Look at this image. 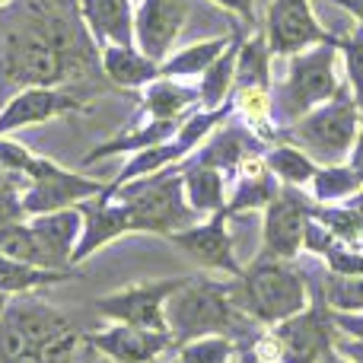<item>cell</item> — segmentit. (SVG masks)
I'll use <instances>...</instances> for the list:
<instances>
[{
  "mask_svg": "<svg viewBox=\"0 0 363 363\" xmlns=\"http://www.w3.org/2000/svg\"><path fill=\"white\" fill-rule=\"evenodd\" d=\"M191 277H163V281H147L125 287L118 294H108L102 300H96V313L102 319L125 322V325H140L153 328V332H169L166 322V303L169 296L182 290Z\"/></svg>",
  "mask_w": 363,
  "mask_h": 363,
  "instance_id": "ba28073f",
  "label": "cell"
},
{
  "mask_svg": "<svg viewBox=\"0 0 363 363\" xmlns=\"http://www.w3.org/2000/svg\"><path fill=\"white\" fill-rule=\"evenodd\" d=\"M182 121L179 118H150L140 131H131V134H118V138L106 140L102 147H96L93 153H86L83 166L96 163V160H106V157H115V153H138V150H147V147H157V144H166L179 134Z\"/></svg>",
  "mask_w": 363,
  "mask_h": 363,
  "instance_id": "cb8c5ba5",
  "label": "cell"
},
{
  "mask_svg": "<svg viewBox=\"0 0 363 363\" xmlns=\"http://www.w3.org/2000/svg\"><path fill=\"white\" fill-rule=\"evenodd\" d=\"M309 0H274L268 10V45L271 55H300L319 42H328Z\"/></svg>",
  "mask_w": 363,
  "mask_h": 363,
  "instance_id": "8fae6325",
  "label": "cell"
},
{
  "mask_svg": "<svg viewBox=\"0 0 363 363\" xmlns=\"http://www.w3.org/2000/svg\"><path fill=\"white\" fill-rule=\"evenodd\" d=\"M67 57L51 42L38 19L19 29H6L0 38V89L57 86L67 80Z\"/></svg>",
  "mask_w": 363,
  "mask_h": 363,
  "instance_id": "3957f363",
  "label": "cell"
},
{
  "mask_svg": "<svg viewBox=\"0 0 363 363\" xmlns=\"http://www.w3.org/2000/svg\"><path fill=\"white\" fill-rule=\"evenodd\" d=\"M213 4L226 6V10L239 13L245 23H255V0H213Z\"/></svg>",
  "mask_w": 363,
  "mask_h": 363,
  "instance_id": "ab89813d",
  "label": "cell"
},
{
  "mask_svg": "<svg viewBox=\"0 0 363 363\" xmlns=\"http://www.w3.org/2000/svg\"><path fill=\"white\" fill-rule=\"evenodd\" d=\"M239 48H242V32H233V42L211 67L201 74V106L204 108H220L230 99V89L236 83V61H239Z\"/></svg>",
  "mask_w": 363,
  "mask_h": 363,
  "instance_id": "d4e9b609",
  "label": "cell"
},
{
  "mask_svg": "<svg viewBox=\"0 0 363 363\" xmlns=\"http://www.w3.org/2000/svg\"><path fill=\"white\" fill-rule=\"evenodd\" d=\"M351 169L363 179V106H360V134H357V144H354V153H351Z\"/></svg>",
  "mask_w": 363,
  "mask_h": 363,
  "instance_id": "60d3db41",
  "label": "cell"
},
{
  "mask_svg": "<svg viewBox=\"0 0 363 363\" xmlns=\"http://www.w3.org/2000/svg\"><path fill=\"white\" fill-rule=\"evenodd\" d=\"M185 169V198L191 204L194 213H217L226 207L223 201V172L220 169H207V166H188Z\"/></svg>",
  "mask_w": 363,
  "mask_h": 363,
  "instance_id": "83f0119b",
  "label": "cell"
},
{
  "mask_svg": "<svg viewBox=\"0 0 363 363\" xmlns=\"http://www.w3.org/2000/svg\"><path fill=\"white\" fill-rule=\"evenodd\" d=\"M325 306L328 303L322 296L313 309H303L294 319L274 325L271 338L277 341V357H281V363H319L332 351L335 319Z\"/></svg>",
  "mask_w": 363,
  "mask_h": 363,
  "instance_id": "9c48e42d",
  "label": "cell"
},
{
  "mask_svg": "<svg viewBox=\"0 0 363 363\" xmlns=\"http://www.w3.org/2000/svg\"><path fill=\"white\" fill-rule=\"evenodd\" d=\"M351 360H354V363H363V345L357 347V351H351Z\"/></svg>",
  "mask_w": 363,
  "mask_h": 363,
  "instance_id": "7dc6e473",
  "label": "cell"
},
{
  "mask_svg": "<svg viewBox=\"0 0 363 363\" xmlns=\"http://www.w3.org/2000/svg\"><path fill=\"white\" fill-rule=\"evenodd\" d=\"M4 185H23V188H29V179L19 176V172H6L4 166H0V188H4Z\"/></svg>",
  "mask_w": 363,
  "mask_h": 363,
  "instance_id": "b9f144b4",
  "label": "cell"
},
{
  "mask_svg": "<svg viewBox=\"0 0 363 363\" xmlns=\"http://www.w3.org/2000/svg\"><path fill=\"white\" fill-rule=\"evenodd\" d=\"M32 230L38 233L45 245H48L51 258H55L57 268H70L74 264V252L80 245V236H83V211L80 207H64V211H55V213H38V217L29 220Z\"/></svg>",
  "mask_w": 363,
  "mask_h": 363,
  "instance_id": "d6986e66",
  "label": "cell"
},
{
  "mask_svg": "<svg viewBox=\"0 0 363 363\" xmlns=\"http://www.w3.org/2000/svg\"><path fill=\"white\" fill-rule=\"evenodd\" d=\"M271 45L268 35H252L249 42H242L236 61V89H268L271 86Z\"/></svg>",
  "mask_w": 363,
  "mask_h": 363,
  "instance_id": "f1b7e54d",
  "label": "cell"
},
{
  "mask_svg": "<svg viewBox=\"0 0 363 363\" xmlns=\"http://www.w3.org/2000/svg\"><path fill=\"white\" fill-rule=\"evenodd\" d=\"M332 319H335V328H341L357 345H363V313H335L332 309Z\"/></svg>",
  "mask_w": 363,
  "mask_h": 363,
  "instance_id": "f35d334b",
  "label": "cell"
},
{
  "mask_svg": "<svg viewBox=\"0 0 363 363\" xmlns=\"http://www.w3.org/2000/svg\"><path fill=\"white\" fill-rule=\"evenodd\" d=\"M108 194L128 207L134 233L172 236V233L194 223V211L185 198V169H182V163L169 166L163 172H153V176L131 179L118 188L108 185Z\"/></svg>",
  "mask_w": 363,
  "mask_h": 363,
  "instance_id": "6da1fadb",
  "label": "cell"
},
{
  "mask_svg": "<svg viewBox=\"0 0 363 363\" xmlns=\"http://www.w3.org/2000/svg\"><path fill=\"white\" fill-rule=\"evenodd\" d=\"M77 207L83 211L86 226H83L80 245H77V252H74V264H80L83 258H89L96 249L108 245L112 239L125 236V233H134L131 217H128V207L121 204V201H115L112 194H108V188L99 194V198L83 201V204H77Z\"/></svg>",
  "mask_w": 363,
  "mask_h": 363,
  "instance_id": "2e32d148",
  "label": "cell"
},
{
  "mask_svg": "<svg viewBox=\"0 0 363 363\" xmlns=\"http://www.w3.org/2000/svg\"><path fill=\"white\" fill-rule=\"evenodd\" d=\"M102 70L115 86L138 89L160 80V61L147 57L138 45H106L102 48Z\"/></svg>",
  "mask_w": 363,
  "mask_h": 363,
  "instance_id": "44dd1931",
  "label": "cell"
},
{
  "mask_svg": "<svg viewBox=\"0 0 363 363\" xmlns=\"http://www.w3.org/2000/svg\"><path fill=\"white\" fill-rule=\"evenodd\" d=\"M194 102H201V89L182 86L176 77H160L144 89V108L150 112V118H179Z\"/></svg>",
  "mask_w": 363,
  "mask_h": 363,
  "instance_id": "484cf974",
  "label": "cell"
},
{
  "mask_svg": "<svg viewBox=\"0 0 363 363\" xmlns=\"http://www.w3.org/2000/svg\"><path fill=\"white\" fill-rule=\"evenodd\" d=\"M242 309L233 303L230 284H217L207 277H191L166 303V322L176 338V347L204 335H233L239 328Z\"/></svg>",
  "mask_w": 363,
  "mask_h": 363,
  "instance_id": "277c9868",
  "label": "cell"
},
{
  "mask_svg": "<svg viewBox=\"0 0 363 363\" xmlns=\"http://www.w3.org/2000/svg\"><path fill=\"white\" fill-rule=\"evenodd\" d=\"M258 150H262L258 138H252L242 128H217V131L204 140V147L194 150L188 166H207V169L230 172V169H236V166H242L245 160H252Z\"/></svg>",
  "mask_w": 363,
  "mask_h": 363,
  "instance_id": "ffe728a7",
  "label": "cell"
},
{
  "mask_svg": "<svg viewBox=\"0 0 363 363\" xmlns=\"http://www.w3.org/2000/svg\"><path fill=\"white\" fill-rule=\"evenodd\" d=\"M335 51H338V42L328 38V42H319L294 55L287 83L271 99V115L277 112L281 121H300L313 108L335 99V93L341 89L338 77H335Z\"/></svg>",
  "mask_w": 363,
  "mask_h": 363,
  "instance_id": "8992f818",
  "label": "cell"
},
{
  "mask_svg": "<svg viewBox=\"0 0 363 363\" xmlns=\"http://www.w3.org/2000/svg\"><path fill=\"white\" fill-rule=\"evenodd\" d=\"M77 277H80V271H74V268H38V264L0 255V294L23 296V294H32V290L55 287V284H64V281H77Z\"/></svg>",
  "mask_w": 363,
  "mask_h": 363,
  "instance_id": "7402d4cb",
  "label": "cell"
},
{
  "mask_svg": "<svg viewBox=\"0 0 363 363\" xmlns=\"http://www.w3.org/2000/svg\"><path fill=\"white\" fill-rule=\"evenodd\" d=\"M176 363H179V360H176Z\"/></svg>",
  "mask_w": 363,
  "mask_h": 363,
  "instance_id": "681fc988",
  "label": "cell"
},
{
  "mask_svg": "<svg viewBox=\"0 0 363 363\" xmlns=\"http://www.w3.org/2000/svg\"><path fill=\"white\" fill-rule=\"evenodd\" d=\"M332 4H338V6H345L347 13H354L363 26V0H332Z\"/></svg>",
  "mask_w": 363,
  "mask_h": 363,
  "instance_id": "7bdbcfd3",
  "label": "cell"
},
{
  "mask_svg": "<svg viewBox=\"0 0 363 363\" xmlns=\"http://www.w3.org/2000/svg\"><path fill=\"white\" fill-rule=\"evenodd\" d=\"M226 217H230L226 211H217V213H211L207 223H191L185 230L172 233L169 239L191 262L204 264V268H217L230 277H239L242 268H239L236 255H233V239L226 233Z\"/></svg>",
  "mask_w": 363,
  "mask_h": 363,
  "instance_id": "4fadbf2b",
  "label": "cell"
},
{
  "mask_svg": "<svg viewBox=\"0 0 363 363\" xmlns=\"http://www.w3.org/2000/svg\"><path fill=\"white\" fill-rule=\"evenodd\" d=\"M89 341L112 363H157L160 354L176 347L172 332H153V328L125 325V322H115L106 332L89 335Z\"/></svg>",
  "mask_w": 363,
  "mask_h": 363,
  "instance_id": "9a60e30c",
  "label": "cell"
},
{
  "mask_svg": "<svg viewBox=\"0 0 363 363\" xmlns=\"http://www.w3.org/2000/svg\"><path fill=\"white\" fill-rule=\"evenodd\" d=\"M32 157H35V153H32L29 147H23L19 140H6L4 134H0V166H4L6 172H19V176H26Z\"/></svg>",
  "mask_w": 363,
  "mask_h": 363,
  "instance_id": "74e56055",
  "label": "cell"
},
{
  "mask_svg": "<svg viewBox=\"0 0 363 363\" xmlns=\"http://www.w3.org/2000/svg\"><path fill=\"white\" fill-rule=\"evenodd\" d=\"M338 48L345 51V64H347V77H351V86H354V99L363 106V26L354 35L347 38H335Z\"/></svg>",
  "mask_w": 363,
  "mask_h": 363,
  "instance_id": "d590c367",
  "label": "cell"
},
{
  "mask_svg": "<svg viewBox=\"0 0 363 363\" xmlns=\"http://www.w3.org/2000/svg\"><path fill=\"white\" fill-rule=\"evenodd\" d=\"M319 363H354V360L341 357V354H338V351H335V347H332V351H328V354H325V357H322Z\"/></svg>",
  "mask_w": 363,
  "mask_h": 363,
  "instance_id": "f6af8a7d",
  "label": "cell"
},
{
  "mask_svg": "<svg viewBox=\"0 0 363 363\" xmlns=\"http://www.w3.org/2000/svg\"><path fill=\"white\" fill-rule=\"evenodd\" d=\"M264 163H268V169L274 172L284 185H306V182H313L315 172H319L315 160L309 157V153H303L296 144H281V147H274V150H268L264 153Z\"/></svg>",
  "mask_w": 363,
  "mask_h": 363,
  "instance_id": "1f68e13d",
  "label": "cell"
},
{
  "mask_svg": "<svg viewBox=\"0 0 363 363\" xmlns=\"http://www.w3.org/2000/svg\"><path fill=\"white\" fill-rule=\"evenodd\" d=\"M322 296L335 313H363V274L328 271L322 277Z\"/></svg>",
  "mask_w": 363,
  "mask_h": 363,
  "instance_id": "d6a6232c",
  "label": "cell"
},
{
  "mask_svg": "<svg viewBox=\"0 0 363 363\" xmlns=\"http://www.w3.org/2000/svg\"><path fill=\"white\" fill-rule=\"evenodd\" d=\"M4 363H48V360L42 357V351H29V354H19V357L4 360Z\"/></svg>",
  "mask_w": 363,
  "mask_h": 363,
  "instance_id": "ee69618b",
  "label": "cell"
},
{
  "mask_svg": "<svg viewBox=\"0 0 363 363\" xmlns=\"http://www.w3.org/2000/svg\"><path fill=\"white\" fill-rule=\"evenodd\" d=\"M6 322H13V325L19 328V332L26 335V341H29L35 351H42L45 345H51V341L57 338V335L70 332V319L61 313V309H55L51 303H42V300H29V296H19V300H10L6 303V313H4Z\"/></svg>",
  "mask_w": 363,
  "mask_h": 363,
  "instance_id": "ac0fdd59",
  "label": "cell"
},
{
  "mask_svg": "<svg viewBox=\"0 0 363 363\" xmlns=\"http://www.w3.org/2000/svg\"><path fill=\"white\" fill-rule=\"evenodd\" d=\"M357 134H360V102L347 89H338L335 99H328L325 106L313 108L300 121H294L284 131V138L300 147L303 153H309L315 163L341 166V160L357 144Z\"/></svg>",
  "mask_w": 363,
  "mask_h": 363,
  "instance_id": "5b68a950",
  "label": "cell"
},
{
  "mask_svg": "<svg viewBox=\"0 0 363 363\" xmlns=\"http://www.w3.org/2000/svg\"><path fill=\"white\" fill-rule=\"evenodd\" d=\"M80 16L96 45H138L131 0H80Z\"/></svg>",
  "mask_w": 363,
  "mask_h": 363,
  "instance_id": "e0dca14e",
  "label": "cell"
},
{
  "mask_svg": "<svg viewBox=\"0 0 363 363\" xmlns=\"http://www.w3.org/2000/svg\"><path fill=\"white\" fill-rule=\"evenodd\" d=\"M26 176H29V188L23 191V207L29 217L77 207L83 201L99 198L108 188V182H96L89 176H80V172H70L45 157H32Z\"/></svg>",
  "mask_w": 363,
  "mask_h": 363,
  "instance_id": "52a82bcc",
  "label": "cell"
},
{
  "mask_svg": "<svg viewBox=\"0 0 363 363\" xmlns=\"http://www.w3.org/2000/svg\"><path fill=\"white\" fill-rule=\"evenodd\" d=\"M6 303H10V294H0V319H4V313H6Z\"/></svg>",
  "mask_w": 363,
  "mask_h": 363,
  "instance_id": "bcb514c9",
  "label": "cell"
},
{
  "mask_svg": "<svg viewBox=\"0 0 363 363\" xmlns=\"http://www.w3.org/2000/svg\"><path fill=\"white\" fill-rule=\"evenodd\" d=\"M0 255L19 258V262L38 264V268H57L51 252H48V245L38 239V233L32 230V223H26V220L0 230Z\"/></svg>",
  "mask_w": 363,
  "mask_h": 363,
  "instance_id": "f546056e",
  "label": "cell"
},
{
  "mask_svg": "<svg viewBox=\"0 0 363 363\" xmlns=\"http://www.w3.org/2000/svg\"><path fill=\"white\" fill-rule=\"evenodd\" d=\"M70 112H86V106L74 93L57 86H29L23 93L10 96V102L0 108V134L19 131V128H29V125H42V121L61 118V115H70Z\"/></svg>",
  "mask_w": 363,
  "mask_h": 363,
  "instance_id": "5bb4252c",
  "label": "cell"
},
{
  "mask_svg": "<svg viewBox=\"0 0 363 363\" xmlns=\"http://www.w3.org/2000/svg\"><path fill=\"white\" fill-rule=\"evenodd\" d=\"M236 357V345L230 335H204L179 345L176 360L179 363H233Z\"/></svg>",
  "mask_w": 363,
  "mask_h": 363,
  "instance_id": "e575fe53",
  "label": "cell"
},
{
  "mask_svg": "<svg viewBox=\"0 0 363 363\" xmlns=\"http://www.w3.org/2000/svg\"><path fill=\"white\" fill-rule=\"evenodd\" d=\"M233 303L262 325H281L306 309V277L287 258L262 255L233 284Z\"/></svg>",
  "mask_w": 363,
  "mask_h": 363,
  "instance_id": "7a4b0ae2",
  "label": "cell"
},
{
  "mask_svg": "<svg viewBox=\"0 0 363 363\" xmlns=\"http://www.w3.org/2000/svg\"><path fill=\"white\" fill-rule=\"evenodd\" d=\"M185 157H188V147L179 144L176 138L166 140V144L147 147V150L134 153L131 163L115 176V182H108V185L118 188V185H125V182H131V179H144V176H153V172H163V169H169V166H176V163H185Z\"/></svg>",
  "mask_w": 363,
  "mask_h": 363,
  "instance_id": "4316f807",
  "label": "cell"
},
{
  "mask_svg": "<svg viewBox=\"0 0 363 363\" xmlns=\"http://www.w3.org/2000/svg\"><path fill=\"white\" fill-rule=\"evenodd\" d=\"M188 23V0H140L134 10V38L147 57L163 64Z\"/></svg>",
  "mask_w": 363,
  "mask_h": 363,
  "instance_id": "7c38bea8",
  "label": "cell"
},
{
  "mask_svg": "<svg viewBox=\"0 0 363 363\" xmlns=\"http://www.w3.org/2000/svg\"><path fill=\"white\" fill-rule=\"evenodd\" d=\"M230 42L233 38H207V42L191 45V48L166 57V61L160 64V77H198V74H204V70L230 48Z\"/></svg>",
  "mask_w": 363,
  "mask_h": 363,
  "instance_id": "4dcf8cb0",
  "label": "cell"
},
{
  "mask_svg": "<svg viewBox=\"0 0 363 363\" xmlns=\"http://www.w3.org/2000/svg\"><path fill=\"white\" fill-rule=\"evenodd\" d=\"M360 191H363V179L351 166H322L313 179V194L319 204L351 198V194H360Z\"/></svg>",
  "mask_w": 363,
  "mask_h": 363,
  "instance_id": "836d02e7",
  "label": "cell"
},
{
  "mask_svg": "<svg viewBox=\"0 0 363 363\" xmlns=\"http://www.w3.org/2000/svg\"><path fill=\"white\" fill-rule=\"evenodd\" d=\"M23 185H4L0 188V230L13 223H23L29 213L23 207Z\"/></svg>",
  "mask_w": 363,
  "mask_h": 363,
  "instance_id": "8d00e7d4",
  "label": "cell"
},
{
  "mask_svg": "<svg viewBox=\"0 0 363 363\" xmlns=\"http://www.w3.org/2000/svg\"><path fill=\"white\" fill-rule=\"evenodd\" d=\"M249 363H274V360H249Z\"/></svg>",
  "mask_w": 363,
  "mask_h": 363,
  "instance_id": "c3c4849f",
  "label": "cell"
},
{
  "mask_svg": "<svg viewBox=\"0 0 363 363\" xmlns=\"http://www.w3.org/2000/svg\"><path fill=\"white\" fill-rule=\"evenodd\" d=\"M242 179H239V185H236V191L230 194V201H226V207L223 211L230 213H242V211H258V207H268L271 201L281 194V185H277V176L268 169V163H258L255 157L252 160H245L242 163Z\"/></svg>",
  "mask_w": 363,
  "mask_h": 363,
  "instance_id": "603a6c76",
  "label": "cell"
},
{
  "mask_svg": "<svg viewBox=\"0 0 363 363\" xmlns=\"http://www.w3.org/2000/svg\"><path fill=\"white\" fill-rule=\"evenodd\" d=\"M315 217V207L300 191L281 188L274 201L264 207V255L294 258L306 245V226Z\"/></svg>",
  "mask_w": 363,
  "mask_h": 363,
  "instance_id": "30bf717a",
  "label": "cell"
}]
</instances>
